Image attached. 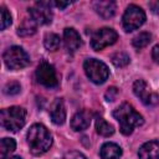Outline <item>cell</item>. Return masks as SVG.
I'll use <instances>...</instances> for the list:
<instances>
[{"label": "cell", "instance_id": "1", "mask_svg": "<svg viewBox=\"0 0 159 159\" xmlns=\"http://www.w3.org/2000/svg\"><path fill=\"white\" fill-rule=\"evenodd\" d=\"M113 117L119 123V129L124 135H129L135 127H139L144 123L143 117L133 108L132 104L124 102L118 108L114 109Z\"/></svg>", "mask_w": 159, "mask_h": 159}, {"label": "cell", "instance_id": "2", "mask_svg": "<svg viewBox=\"0 0 159 159\" xmlns=\"http://www.w3.org/2000/svg\"><path fill=\"white\" fill-rule=\"evenodd\" d=\"M27 143L30 150L35 155L46 153L52 145V137L42 124H34L27 132Z\"/></svg>", "mask_w": 159, "mask_h": 159}, {"label": "cell", "instance_id": "3", "mask_svg": "<svg viewBox=\"0 0 159 159\" xmlns=\"http://www.w3.org/2000/svg\"><path fill=\"white\" fill-rule=\"evenodd\" d=\"M26 120V111L22 107L12 106L1 111V124L5 129L16 132L21 129Z\"/></svg>", "mask_w": 159, "mask_h": 159}, {"label": "cell", "instance_id": "4", "mask_svg": "<svg viewBox=\"0 0 159 159\" xmlns=\"http://www.w3.org/2000/svg\"><path fill=\"white\" fill-rule=\"evenodd\" d=\"M4 62L10 70H21L30 63V57L27 52L20 46L9 47L2 55Z\"/></svg>", "mask_w": 159, "mask_h": 159}, {"label": "cell", "instance_id": "5", "mask_svg": "<svg viewBox=\"0 0 159 159\" xmlns=\"http://www.w3.org/2000/svg\"><path fill=\"white\" fill-rule=\"evenodd\" d=\"M83 68L87 77L93 83H97V84H102L103 82H106V80L109 76V70L107 65L96 58L86 60L83 63Z\"/></svg>", "mask_w": 159, "mask_h": 159}, {"label": "cell", "instance_id": "6", "mask_svg": "<svg viewBox=\"0 0 159 159\" xmlns=\"http://www.w3.org/2000/svg\"><path fill=\"white\" fill-rule=\"evenodd\" d=\"M145 21V12L142 7L132 4L129 6H127L124 14H123V27L127 32H130L133 30H137L138 27H140Z\"/></svg>", "mask_w": 159, "mask_h": 159}, {"label": "cell", "instance_id": "7", "mask_svg": "<svg viewBox=\"0 0 159 159\" xmlns=\"http://www.w3.org/2000/svg\"><path fill=\"white\" fill-rule=\"evenodd\" d=\"M35 76L37 82L47 88H53L58 84V78L55 67L46 61L40 62V65L36 68Z\"/></svg>", "mask_w": 159, "mask_h": 159}, {"label": "cell", "instance_id": "8", "mask_svg": "<svg viewBox=\"0 0 159 159\" xmlns=\"http://www.w3.org/2000/svg\"><path fill=\"white\" fill-rule=\"evenodd\" d=\"M118 40V34L111 27H102L96 31L91 40V46L93 50L99 51L107 46L113 45Z\"/></svg>", "mask_w": 159, "mask_h": 159}, {"label": "cell", "instance_id": "9", "mask_svg": "<svg viewBox=\"0 0 159 159\" xmlns=\"http://www.w3.org/2000/svg\"><path fill=\"white\" fill-rule=\"evenodd\" d=\"M31 19L37 25H47L52 21V11L51 2L48 1H39L32 7L29 9Z\"/></svg>", "mask_w": 159, "mask_h": 159}, {"label": "cell", "instance_id": "10", "mask_svg": "<svg viewBox=\"0 0 159 159\" xmlns=\"http://www.w3.org/2000/svg\"><path fill=\"white\" fill-rule=\"evenodd\" d=\"M133 92L145 106H155L159 102V96L152 91V88L144 80H137L134 82Z\"/></svg>", "mask_w": 159, "mask_h": 159}, {"label": "cell", "instance_id": "11", "mask_svg": "<svg viewBox=\"0 0 159 159\" xmlns=\"http://www.w3.org/2000/svg\"><path fill=\"white\" fill-rule=\"evenodd\" d=\"M50 117H51V120L57 125H61V124L65 123V120H66V108H65V103L61 98H56L53 101V103L51 104Z\"/></svg>", "mask_w": 159, "mask_h": 159}, {"label": "cell", "instance_id": "12", "mask_svg": "<svg viewBox=\"0 0 159 159\" xmlns=\"http://www.w3.org/2000/svg\"><path fill=\"white\" fill-rule=\"evenodd\" d=\"M63 42H65L66 48L70 52H75L82 45V41H81L78 32L72 27H66L63 30Z\"/></svg>", "mask_w": 159, "mask_h": 159}, {"label": "cell", "instance_id": "13", "mask_svg": "<svg viewBox=\"0 0 159 159\" xmlns=\"http://www.w3.org/2000/svg\"><path fill=\"white\" fill-rule=\"evenodd\" d=\"M92 119V113L89 111H80L71 119V127L73 130H84L89 127Z\"/></svg>", "mask_w": 159, "mask_h": 159}, {"label": "cell", "instance_id": "14", "mask_svg": "<svg viewBox=\"0 0 159 159\" xmlns=\"http://www.w3.org/2000/svg\"><path fill=\"white\" fill-rule=\"evenodd\" d=\"M139 159H159V142L150 140L144 143L139 152Z\"/></svg>", "mask_w": 159, "mask_h": 159}, {"label": "cell", "instance_id": "15", "mask_svg": "<svg viewBox=\"0 0 159 159\" xmlns=\"http://www.w3.org/2000/svg\"><path fill=\"white\" fill-rule=\"evenodd\" d=\"M93 7L98 15H101L103 19H109L116 12V2L114 1H96L93 2Z\"/></svg>", "mask_w": 159, "mask_h": 159}, {"label": "cell", "instance_id": "16", "mask_svg": "<svg viewBox=\"0 0 159 159\" xmlns=\"http://www.w3.org/2000/svg\"><path fill=\"white\" fill-rule=\"evenodd\" d=\"M101 159H119L122 155V149L116 143H104L101 148Z\"/></svg>", "mask_w": 159, "mask_h": 159}, {"label": "cell", "instance_id": "17", "mask_svg": "<svg viewBox=\"0 0 159 159\" xmlns=\"http://www.w3.org/2000/svg\"><path fill=\"white\" fill-rule=\"evenodd\" d=\"M36 26H37V24L32 19H25L17 29V35H20L22 37L34 35L36 32Z\"/></svg>", "mask_w": 159, "mask_h": 159}, {"label": "cell", "instance_id": "18", "mask_svg": "<svg viewBox=\"0 0 159 159\" xmlns=\"http://www.w3.org/2000/svg\"><path fill=\"white\" fill-rule=\"evenodd\" d=\"M16 148V143L12 138H4L0 143V159L7 158Z\"/></svg>", "mask_w": 159, "mask_h": 159}, {"label": "cell", "instance_id": "19", "mask_svg": "<svg viewBox=\"0 0 159 159\" xmlns=\"http://www.w3.org/2000/svg\"><path fill=\"white\" fill-rule=\"evenodd\" d=\"M96 130L102 137H109L114 133V128L112 124L106 122L103 118H97L96 120Z\"/></svg>", "mask_w": 159, "mask_h": 159}, {"label": "cell", "instance_id": "20", "mask_svg": "<svg viewBox=\"0 0 159 159\" xmlns=\"http://www.w3.org/2000/svg\"><path fill=\"white\" fill-rule=\"evenodd\" d=\"M60 43H61L60 36L53 32L47 34L43 39V45H45L46 50H48V51H56L60 47Z\"/></svg>", "mask_w": 159, "mask_h": 159}, {"label": "cell", "instance_id": "21", "mask_svg": "<svg viewBox=\"0 0 159 159\" xmlns=\"http://www.w3.org/2000/svg\"><path fill=\"white\" fill-rule=\"evenodd\" d=\"M150 41H152V35H150L149 32L143 31V32H139V34L133 39L132 43H133V46H134L135 48L140 50V48L145 47Z\"/></svg>", "mask_w": 159, "mask_h": 159}, {"label": "cell", "instance_id": "22", "mask_svg": "<svg viewBox=\"0 0 159 159\" xmlns=\"http://www.w3.org/2000/svg\"><path fill=\"white\" fill-rule=\"evenodd\" d=\"M129 61H130V58L125 52H117L112 56V62L117 67H124L129 63Z\"/></svg>", "mask_w": 159, "mask_h": 159}, {"label": "cell", "instance_id": "23", "mask_svg": "<svg viewBox=\"0 0 159 159\" xmlns=\"http://www.w3.org/2000/svg\"><path fill=\"white\" fill-rule=\"evenodd\" d=\"M1 20H0V27L1 30H5L7 26L11 25V15L7 11V9L5 6H1Z\"/></svg>", "mask_w": 159, "mask_h": 159}, {"label": "cell", "instance_id": "24", "mask_svg": "<svg viewBox=\"0 0 159 159\" xmlns=\"http://www.w3.org/2000/svg\"><path fill=\"white\" fill-rule=\"evenodd\" d=\"M21 91V86L17 82H9L5 87H4V93L7 96H14L17 94Z\"/></svg>", "mask_w": 159, "mask_h": 159}, {"label": "cell", "instance_id": "25", "mask_svg": "<svg viewBox=\"0 0 159 159\" xmlns=\"http://www.w3.org/2000/svg\"><path fill=\"white\" fill-rule=\"evenodd\" d=\"M117 96H118V89H117L116 87H109V88L106 91V93H104V98H106V101H108V102H113V101L117 98Z\"/></svg>", "mask_w": 159, "mask_h": 159}, {"label": "cell", "instance_id": "26", "mask_svg": "<svg viewBox=\"0 0 159 159\" xmlns=\"http://www.w3.org/2000/svg\"><path fill=\"white\" fill-rule=\"evenodd\" d=\"M63 159H87L82 153L80 152H76V150H72V152H68L63 155Z\"/></svg>", "mask_w": 159, "mask_h": 159}, {"label": "cell", "instance_id": "27", "mask_svg": "<svg viewBox=\"0 0 159 159\" xmlns=\"http://www.w3.org/2000/svg\"><path fill=\"white\" fill-rule=\"evenodd\" d=\"M152 57H153V60L157 63H159V45H155L153 47V50H152Z\"/></svg>", "mask_w": 159, "mask_h": 159}, {"label": "cell", "instance_id": "28", "mask_svg": "<svg viewBox=\"0 0 159 159\" xmlns=\"http://www.w3.org/2000/svg\"><path fill=\"white\" fill-rule=\"evenodd\" d=\"M55 4V6H57V7H60V9H65L66 6H68L71 2L70 1H56V2H53Z\"/></svg>", "mask_w": 159, "mask_h": 159}, {"label": "cell", "instance_id": "29", "mask_svg": "<svg viewBox=\"0 0 159 159\" xmlns=\"http://www.w3.org/2000/svg\"><path fill=\"white\" fill-rule=\"evenodd\" d=\"M150 7H152L153 12H155V14H158V15H159V1L150 2Z\"/></svg>", "mask_w": 159, "mask_h": 159}, {"label": "cell", "instance_id": "30", "mask_svg": "<svg viewBox=\"0 0 159 159\" xmlns=\"http://www.w3.org/2000/svg\"><path fill=\"white\" fill-rule=\"evenodd\" d=\"M5 159H21V158L17 157V155H15V157H7V158H5Z\"/></svg>", "mask_w": 159, "mask_h": 159}]
</instances>
